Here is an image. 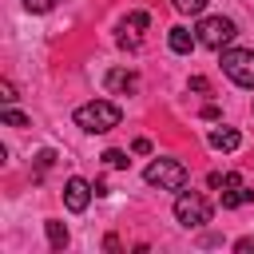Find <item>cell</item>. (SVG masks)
Segmentation results:
<instances>
[{
    "label": "cell",
    "mask_w": 254,
    "mask_h": 254,
    "mask_svg": "<svg viewBox=\"0 0 254 254\" xmlns=\"http://www.w3.org/2000/svg\"><path fill=\"white\" fill-rule=\"evenodd\" d=\"M234 36H238V28H234V20H226V16H202V24H198V44H202V48L222 52Z\"/></svg>",
    "instance_id": "4"
},
{
    "label": "cell",
    "mask_w": 254,
    "mask_h": 254,
    "mask_svg": "<svg viewBox=\"0 0 254 254\" xmlns=\"http://www.w3.org/2000/svg\"><path fill=\"white\" fill-rule=\"evenodd\" d=\"M119 119H123V111L111 99H91V103L75 107V127H83L87 135H103V131L119 127Z\"/></svg>",
    "instance_id": "1"
},
{
    "label": "cell",
    "mask_w": 254,
    "mask_h": 254,
    "mask_svg": "<svg viewBox=\"0 0 254 254\" xmlns=\"http://www.w3.org/2000/svg\"><path fill=\"white\" fill-rule=\"evenodd\" d=\"M103 163L115 167V171H123V167H127V155H123V151H103Z\"/></svg>",
    "instance_id": "15"
},
{
    "label": "cell",
    "mask_w": 254,
    "mask_h": 254,
    "mask_svg": "<svg viewBox=\"0 0 254 254\" xmlns=\"http://www.w3.org/2000/svg\"><path fill=\"white\" fill-rule=\"evenodd\" d=\"M52 159H56V155H52V151H40V155H36V167H40V171H44V167H52Z\"/></svg>",
    "instance_id": "19"
},
{
    "label": "cell",
    "mask_w": 254,
    "mask_h": 254,
    "mask_svg": "<svg viewBox=\"0 0 254 254\" xmlns=\"http://www.w3.org/2000/svg\"><path fill=\"white\" fill-rule=\"evenodd\" d=\"M167 44H171V52L187 56V52H190V48L198 44V36H194L190 28H183V24H179V28H171V32H167Z\"/></svg>",
    "instance_id": "9"
},
{
    "label": "cell",
    "mask_w": 254,
    "mask_h": 254,
    "mask_svg": "<svg viewBox=\"0 0 254 254\" xmlns=\"http://www.w3.org/2000/svg\"><path fill=\"white\" fill-rule=\"evenodd\" d=\"M91 194H95V187H91L87 179H79V175L64 183V202H67V210H75V214H79V210H87Z\"/></svg>",
    "instance_id": "7"
},
{
    "label": "cell",
    "mask_w": 254,
    "mask_h": 254,
    "mask_svg": "<svg viewBox=\"0 0 254 254\" xmlns=\"http://www.w3.org/2000/svg\"><path fill=\"white\" fill-rule=\"evenodd\" d=\"M131 151H135V155H147V151H151V143H147V139H135V143H131Z\"/></svg>",
    "instance_id": "20"
},
{
    "label": "cell",
    "mask_w": 254,
    "mask_h": 254,
    "mask_svg": "<svg viewBox=\"0 0 254 254\" xmlns=\"http://www.w3.org/2000/svg\"><path fill=\"white\" fill-rule=\"evenodd\" d=\"M44 226H48V242H52V250H64V246H67V226H64L60 218H48Z\"/></svg>",
    "instance_id": "12"
},
{
    "label": "cell",
    "mask_w": 254,
    "mask_h": 254,
    "mask_svg": "<svg viewBox=\"0 0 254 254\" xmlns=\"http://www.w3.org/2000/svg\"><path fill=\"white\" fill-rule=\"evenodd\" d=\"M0 99H4V107H12V103H16V87H12L8 79L0 83Z\"/></svg>",
    "instance_id": "17"
},
{
    "label": "cell",
    "mask_w": 254,
    "mask_h": 254,
    "mask_svg": "<svg viewBox=\"0 0 254 254\" xmlns=\"http://www.w3.org/2000/svg\"><path fill=\"white\" fill-rule=\"evenodd\" d=\"M8 127H28V115L24 111H16V107H4V115H0Z\"/></svg>",
    "instance_id": "14"
},
{
    "label": "cell",
    "mask_w": 254,
    "mask_h": 254,
    "mask_svg": "<svg viewBox=\"0 0 254 254\" xmlns=\"http://www.w3.org/2000/svg\"><path fill=\"white\" fill-rule=\"evenodd\" d=\"M218 198H222L226 210H238V206L254 202V187H250L242 175H222V183H218Z\"/></svg>",
    "instance_id": "6"
},
{
    "label": "cell",
    "mask_w": 254,
    "mask_h": 254,
    "mask_svg": "<svg viewBox=\"0 0 254 254\" xmlns=\"http://www.w3.org/2000/svg\"><path fill=\"white\" fill-rule=\"evenodd\" d=\"M135 83H139L135 71H123V67L107 71V91H135Z\"/></svg>",
    "instance_id": "11"
},
{
    "label": "cell",
    "mask_w": 254,
    "mask_h": 254,
    "mask_svg": "<svg viewBox=\"0 0 254 254\" xmlns=\"http://www.w3.org/2000/svg\"><path fill=\"white\" fill-rule=\"evenodd\" d=\"M143 179H147L151 187H159V190H183L187 179H190V171H187L179 159H155V163H147Z\"/></svg>",
    "instance_id": "2"
},
{
    "label": "cell",
    "mask_w": 254,
    "mask_h": 254,
    "mask_svg": "<svg viewBox=\"0 0 254 254\" xmlns=\"http://www.w3.org/2000/svg\"><path fill=\"white\" fill-rule=\"evenodd\" d=\"M147 24H151V16H147V12H131V16L119 24V44H123V48H139V40H143Z\"/></svg>",
    "instance_id": "8"
},
{
    "label": "cell",
    "mask_w": 254,
    "mask_h": 254,
    "mask_svg": "<svg viewBox=\"0 0 254 254\" xmlns=\"http://www.w3.org/2000/svg\"><path fill=\"white\" fill-rule=\"evenodd\" d=\"M222 71L238 87H254V52L250 48H226L222 52Z\"/></svg>",
    "instance_id": "5"
},
{
    "label": "cell",
    "mask_w": 254,
    "mask_h": 254,
    "mask_svg": "<svg viewBox=\"0 0 254 254\" xmlns=\"http://www.w3.org/2000/svg\"><path fill=\"white\" fill-rule=\"evenodd\" d=\"M56 4H60V0H24V8H28V12H52Z\"/></svg>",
    "instance_id": "16"
},
{
    "label": "cell",
    "mask_w": 254,
    "mask_h": 254,
    "mask_svg": "<svg viewBox=\"0 0 254 254\" xmlns=\"http://www.w3.org/2000/svg\"><path fill=\"white\" fill-rule=\"evenodd\" d=\"M171 4H175L183 16H202V12H206V0H171Z\"/></svg>",
    "instance_id": "13"
},
{
    "label": "cell",
    "mask_w": 254,
    "mask_h": 254,
    "mask_svg": "<svg viewBox=\"0 0 254 254\" xmlns=\"http://www.w3.org/2000/svg\"><path fill=\"white\" fill-rule=\"evenodd\" d=\"M175 218H179V226H187V230L206 226V222H210V198L198 194V190H183V194L175 198Z\"/></svg>",
    "instance_id": "3"
},
{
    "label": "cell",
    "mask_w": 254,
    "mask_h": 254,
    "mask_svg": "<svg viewBox=\"0 0 254 254\" xmlns=\"http://www.w3.org/2000/svg\"><path fill=\"white\" fill-rule=\"evenodd\" d=\"M234 250H238V254H254V238H238Z\"/></svg>",
    "instance_id": "18"
},
{
    "label": "cell",
    "mask_w": 254,
    "mask_h": 254,
    "mask_svg": "<svg viewBox=\"0 0 254 254\" xmlns=\"http://www.w3.org/2000/svg\"><path fill=\"white\" fill-rule=\"evenodd\" d=\"M238 143H242V135L234 127H214L210 131V147L214 151H238Z\"/></svg>",
    "instance_id": "10"
}]
</instances>
